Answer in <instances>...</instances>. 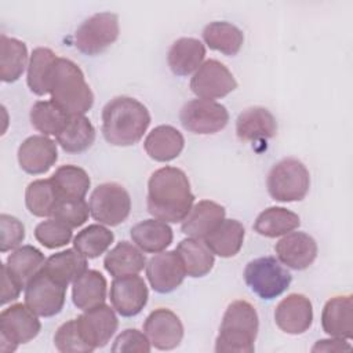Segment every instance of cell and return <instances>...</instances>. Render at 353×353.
Instances as JSON below:
<instances>
[{
	"label": "cell",
	"instance_id": "7a4b0ae2",
	"mask_svg": "<svg viewBox=\"0 0 353 353\" xmlns=\"http://www.w3.org/2000/svg\"><path fill=\"white\" fill-rule=\"evenodd\" d=\"M150 124L148 108L131 97H116L102 109V134L113 146L139 142Z\"/></svg>",
	"mask_w": 353,
	"mask_h": 353
},
{
	"label": "cell",
	"instance_id": "e575fe53",
	"mask_svg": "<svg viewBox=\"0 0 353 353\" xmlns=\"http://www.w3.org/2000/svg\"><path fill=\"white\" fill-rule=\"evenodd\" d=\"M95 141V128L85 116H70L65 128L57 135V142L68 153L85 152Z\"/></svg>",
	"mask_w": 353,
	"mask_h": 353
},
{
	"label": "cell",
	"instance_id": "9c48e42d",
	"mask_svg": "<svg viewBox=\"0 0 353 353\" xmlns=\"http://www.w3.org/2000/svg\"><path fill=\"white\" fill-rule=\"evenodd\" d=\"M88 205L95 221L106 226H117L130 215L131 199L121 185L106 182L92 190Z\"/></svg>",
	"mask_w": 353,
	"mask_h": 353
},
{
	"label": "cell",
	"instance_id": "ab89813d",
	"mask_svg": "<svg viewBox=\"0 0 353 353\" xmlns=\"http://www.w3.org/2000/svg\"><path fill=\"white\" fill-rule=\"evenodd\" d=\"M113 233L102 226V223L88 225L80 230L73 239V248L87 259H94L102 255L113 243Z\"/></svg>",
	"mask_w": 353,
	"mask_h": 353
},
{
	"label": "cell",
	"instance_id": "e0dca14e",
	"mask_svg": "<svg viewBox=\"0 0 353 353\" xmlns=\"http://www.w3.org/2000/svg\"><path fill=\"white\" fill-rule=\"evenodd\" d=\"M274 251L283 265L294 270H303L314 262L319 248L316 240L307 233L290 232L276 243Z\"/></svg>",
	"mask_w": 353,
	"mask_h": 353
},
{
	"label": "cell",
	"instance_id": "ac0fdd59",
	"mask_svg": "<svg viewBox=\"0 0 353 353\" xmlns=\"http://www.w3.org/2000/svg\"><path fill=\"white\" fill-rule=\"evenodd\" d=\"M274 321L285 334H303L313 323V307L310 299L302 294L287 295L276 306Z\"/></svg>",
	"mask_w": 353,
	"mask_h": 353
},
{
	"label": "cell",
	"instance_id": "277c9868",
	"mask_svg": "<svg viewBox=\"0 0 353 353\" xmlns=\"http://www.w3.org/2000/svg\"><path fill=\"white\" fill-rule=\"evenodd\" d=\"M259 320L255 307L247 301L232 302L222 317L215 339L218 353H252Z\"/></svg>",
	"mask_w": 353,
	"mask_h": 353
},
{
	"label": "cell",
	"instance_id": "74e56055",
	"mask_svg": "<svg viewBox=\"0 0 353 353\" xmlns=\"http://www.w3.org/2000/svg\"><path fill=\"white\" fill-rule=\"evenodd\" d=\"M57 55L47 47H37L33 50L29 65L26 81L32 92L36 95L48 94V84L52 66L57 61Z\"/></svg>",
	"mask_w": 353,
	"mask_h": 353
},
{
	"label": "cell",
	"instance_id": "bcb514c9",
	"mask_svg": "<svg viewBox=\"0 0 353 353\" xmlns=\"http://www.w3.org/2000/svg\"><path fill=\"white\" fill-rule=\"evenodd\" d=\"M1 273H3V291H1V305H6L11 301H15L21 291L22 287L15 281V279L8 273L6 266H1Z\"/></svg>",
	"mask_w": 353,
	"mask_h": 353
},
{
	"label": "cell",
	"instance_id": "d4e9b609",
	"mask_svg": "<svg viewBox=\"0 0 353 353\" xmlns=\"http://www.w3.org/2000/svg\"><path fill=\"white\" fill-rule=\"evenodd\" d=\"M103 266L113 277L138 274L146 266V258L137 245L120 241L105 255Z\"/></svg>",
	"mask_w": 353,
	"mask_h": 353
},
{
	"label": "cell",
	"instance_id": "60d3db41",
	"mask_svg": "<svg viewBox=\"0 0 353 353\" xmlns=\"http://www.w3.org/2000/svg\"><path fill=\"white\" fill-rule=\"evenodd\" d=\"M72 228L55 218L40 222L34 229L36 240L50 250L66 245L72 240Z\"/></svg>",
	"mask_w": 353,
	"mask_h": 353
},
{
	"label": "cell",
	"instance_id": "6da1fadb",
	"mask_svg": "<svg viewBox=\"0 0 353 353\" xmlns=\"http://www.w3.org/2000/svg\"><path fill=\"white\" fill-rule=\"evenodd\" d=\"M194 194L186 174L176 167L156 170L148 182L146 205L156 219L176 223L182 222L193 207Z\"/></svg>",
	"mask_w": 353,
	"mask_h": 353
},
{
	"label": "cell",
	"instance_id": "7dc6e473",
	"mask_svg": "<svg viewBox=\"0 0 353 353\" xmlns=\"http://www.w3.org/2000/svg\"><path fill=\"white\" fill-rule=\"evenodd\" d=\"M352 350V346L346 342V339L334 338L332 339H320L312 347V352H343Z\"/></svg>",
	"mask_w": 353,
	"mask_h": 353
},
{
	"label": "cell",
	"instance_id": "484cf974",
	"mask_svg": "<svg viewBox=\"0 0 353 353\" xmlns=\"http://www.w3.org/2000/svg\"><path fill=\"white\" fill-rule=\"evenodd\" d=\"M172 229L160 219H145L131 228V239L143 252L157 254L172 243Z\"/></svg>",
	"mask_w": 353,
	"mask_h": 353
},
{
	"label": "cell",
	"instance_id": "ba28073f",
	"mask_svg": "<svg viewBox=\"0 0 353 353\" xmlns=\"http://www.w3.org/2000/svg\"><path fill=\"white\" fill-rule=\"evenodd\" d=\"M119 37V17L113 12H98L87 18L74 33V46L84 55H98Z\"/></svg>",
	"mask_w": 353,
	"mask_h": 353
},
{
	"label": "cell",
	"instance_id": "83f0119b",
	"mask_svg": "<svg viewBox=\"0 0 353 353\" xmlns=\"http://www.w3.org/2000/svg\"><path fill=\"white\" fill-rule=\"evenodd\" d=\"M106 287V280L102 273L94 269H87L73 281L72 299L74 306L84 312L105 303Z\"/></svg>",
	"mask_w": 353,
	"mask_h": 353
},
{
	"label": "cell",
	"instance_id": "5bb4252c",
	"mask_svg": "<svg viewBox=\"0 0 353 353\" xmlns=\"http://www.w3.org/2000/svg\"><path fill=\"white\" fill-rule=\"evenodd\" d=\"M110 303L123 317H132L142 312L148 303L149 291L142 277L130 274L114 277L110 284Z\"/></svg>",
	"mask_w": 353,
	"mask_h": 353
},
{
	"label": "cell",
	"instance_id": "f35d334b",
	"mask_svg": "<svg viewBox=\"0 0 353 353\" xmlns=\"http://www.w3.org/2000/svg\"><path fill=\"white\" fill-rule=\"evenodd\" d=\"M70 116L52 101H37L30 109V123L43 135H58Z\"/></svg>",
	"mask_w": 353,
	"mask_h": 353
},
{
	"label": "cell",
	"instance_id": "1f68e13d",
	"mask_svg": "<svg viewBox=\"0 0 353 353\" xmlns=\"http://www.w3.org/2000/svg\"><path fill=\"white\" fill-rule=\"evenodd\" d=\"M43 269L68 287L87 270V258L74 248H69L47 258Z\"/></svg>",
	"mask_w": 353,
	"mask_h": 353
},
{
	"label": "cell",
	"instance_id": "f546056e",
	"mask_svg": "<svg viewBox=\"0 0 353 353\" xmlns=\"http://www.w3.org/2000/svg\"><path fill=\"white\" fill-rule=\"evenodd\" d=\"M44 262L46 258L40 250L33 245H22L14 250L3 265L15 281L25 288L30 279L44 266Z\"/></svg>",
	"mask_w": 353,
	"mask_h": 353
},
{
	"label": "cell",
	"instance_id": "7bdbcfd3",
	"mask_svg": "<svg viewBox=\"0 0 353 353\" xmlns=\"http://www.w3.org/2000/svg\"><path fill=\"white\" fill-rule=\"evenodd\" d=\"M90 214V205L84 199H61L52 212V218L74 229L85 223Z\"/></svg>",
	"mask_w": 353,
	"mask_h": 353
},
{
	"label": "cell",
	"instance_id": "d590c367",
	"mask_svg": "<svg viewBox=\"0 0 353 353\" xmlns=\"http://www.w3.org/2000/svg\"><path fill=\"white\" fill-rule=\"evenodd\" d=\"M61 200L51 178L36 179L30 182L25 192V204L34 216H52V212Z\"/></svg>",
	"mask_w": 353,
	"mask_h": 353
},
{
	"label": "cell",
	"instance_id": "52a82bcc",
	"mask_svg": "<svg viewBox=\"0 0 353 353\" xmlns=\"http://www.w3.org/2000/svg\"><path fill=\"white\" fill-rule=\"evenodd\" d=\"M41 328V323L26 305L15 303L4 309L0 314V350L11 353L18 345L34 339Z\"/></svg>",
	"mask_w": 353,
	"mask_h": 353
},
{
	"label": "cell",
	"instance_id": "b9f144b4",
	"mask_svg": "<svg viewBox=\"0 0 353 353\" xmlns=\"http://www.w3.org/2000/svg\"><path fill=\"white\" fill-rule=\"evenodd\" d=\"M54 345L62 353H88L94 349L83 339L76 319L63 323L54 335Z\"/></svg>",
	"mask_w": 353,
	"mask_h": 353
},
{
	"label": "cell",
	"instance_id": "8d00e7d4",
	"mask_svg": "<svg viewBox=\"0 0 353 353\" xmlns=\"http://www.w3.org/2000/svg\"><path fill=\"white\" fill-rule=\"evenodd\" d=\"M51 181L61 199H84L91 185L88 174L73 164L57 168Z\"/></svg>",
	"mask_w": 353,
	"mask_h": 353
},
{
	"label": "cell",
	"instance_id": "30bf717a",
	"mask_svg": "<svg viewBox=\"0 0 353 353\" xmlns=\"http://www.w3.org/2000/svg\"><path fill=\"white\" fill-rule=\"evenodd\" d=\"M66 298V285L50 276L43 268L25 287V305L40 317L58 314Z\"/></svg>",
	"mask_w": 353,
	"mask_h": 353
},
{
	"label": "cell",
	"instance_id": "603a6c76",
	"mask_svg": "<svg viewBox=\"0 0 353 353\" xmlns=\"http://www.w3.org/2000/svg\"><path fill=\"white\" fill-rule=\"evenodd\" d=\"M205 57L204 44L194 37H181L168 50L167 61L171 72L176 76H189L196 72Z\"/></svg>",
	"mask_w": 353,
	"mask_h": 353
},
{
	"label": "cell",
	"instance_id": "f6af8a7d",
	"mask_svg": "<svg viewBox=\"0 0 353 353\" xmlns=\"http://www.w3.org/2000/svg\"><path fill=\"white\" fill-rule=\"evenodd\" d=\"M152 345L145 335L137 328H127L113 342L112 352L121 353V352H139V353H149Z\"/></svg>",
	"mask_w": 353,
	"mask_h": 353
},
{
	"label": "cell",
	"instance_id": "4dcf8cb0",
	"mask_svg": "<svg viewBox=\"0 0 353 353\" xmlns=\"http://www.w3.org/2000/svg\"><path fill=\"white\" fill-rule=\"evenodd\" d=\"M175 251L179 254L186 274L190 277H203L208 274L214 266V254L201 239L188 237L176 245Z\"/></svg>",
	"mask_w": 353,
	"mask_h": 353
},
{
	"label": "cell",
	"instance_id": "8992f818",
	"mask_svg": "<svg viewBox=\"0 0 353 353\" xmlns=\"http://www.w3.org/2000/svg\"><path fill=\"white\" fill-rule=\"evenodd\" d=\"M292 276L274 256H261L247 263L244 281L261 299H274L291 284Z\"/></svg>",
	"mask_w": 353,
	"mask_h": 353
},
{
	"label": "cell",
	"instance_id": "ee69618b",
	"mask_svg": "<svg viewBox=\"0 0 353 353\" xmlns=\"http://www.w3.org/2000/svg\"><path fill=\"white\" fill-rule=\"evenodd\" d=\"M0 230H1V240H0V251L7 252L10 250L17 248L25 239V226L22 222L8 214L0 215Z\"/></svg>",
	"mask_w": 353,
	"mask_h": 353
},
{
	"label": "cell",
	"instance_id": "3957f363",
	"mask_svg": "<svg viewBox=\"0 0 353 353\" xmlns=\"http://www.w3.org/2000/svg\"><path fill=\"white\" fill-rule=\"evenodd\" d=\"M48 94L69 116H84L94 103V94L81 69L68 58H57L48 84Z\"/></svg>",
	"mask_w": 353,
	"mask_h": 353
},
{
	"label": "cell",
	"instance_id": "f1b7e54d",
	"mask_svg": "<svg viewBox=\"0 0 353 353\" xmlns=\"http://www.w3.org/2000/svg\"><path fill=\"white\" fill-rule=\"evenodd\" d=\"M28 66L26 44L18 39L0 36V79L4 83L17 81Z\"/></svg>",
	"mask_w": 353,
	"mask_h": 353
},
{
	"label": "cell",
	"instance_id": "44dd1931",
	"mask_svg": "<svg viewBox=\"0 0 353 353\" xmlns=\"http://www.w3.org/2000/svg\"><path fill=\"white\" fill-rule=\"evenodd\" d=\"M225 214L226 211L221 204L211 200H201L190 208L182 221L181 230L188 237L203 240L225 219Z\"/></svg>",
	"mask_w": 353,
	"mask_h": 353
},
{
	"label": "cell",
	"instance_id": "cb8c5ba5",
	"mask_svg": "<svg viewBox=\"0 0 353 353\" xmlns=\"http://www.w3.org/2000/svg\"><path fill=\"white\" fill-rule=\"evenodd\" d=\"M185 146L183 135L172 125H157L145 138L143 148L150 159L165 163L176 159Z\"/></svg>",
	"mask_w": 353,
	"mask_h": 353
},
{
	"label": "cell",
	"instance_id": "7c38bea8",
	"mask_svg": "<svg viewBox=\"0 0 353 353\" xmlns=\"http://www.w3.org/2000/svg\"><path fill=\"white\" fill-rule=\"evenodd\" d=\"M236 88L237 81L232 72L216 59L203 62L190 80L192 92L200 99L223 98Z\"/></svg>",
	"mask_w": 353,
	"mask_h": 353
},
{
	"label": "cell",
	"instance_id": "836d02e7",
	"mask_svg": "<svg viewBox=\"0 0 353 353\" xmlns=\"http://www.w3.org/2000/svg\"><path fill=\"white\" fill-rule=\"evenodd\" d=\"M299 225L298 214L284 207H269L256 216L254 230L265 237H279L294 232Z\"/></svg>",
	"mask_w": 353,
	"mask_h": 353
},
{
	"label": "cell",
	"instance_id": "9a60e30c",
	"mask_svg": "<svg viewBox=\"0 0 353 353\" xmlns=\"http://www.w3.org/2000/svg\"><path fill=\"white\" fill-rule=\"evenodd\" d=\"M76 321L83 339L92 349L103 347L119 327V320L114 310L105 303L84 310V313L80 314Z\"/></svg>",
	"mask_w": 353,
	"mask_h": 353
},
{
	"label": "cell",
	"instance_id": "4fadbf2b",
	"mask_svg": "<svg viewBox=\"0 0 353 353\" xmlns=\"http://www.w3.org/2000/svg\"><path fill=\"white\" fill-rule=\"evenodd\" d=\"M145 268L150 287L159 294H168L176 290L186 276L183 262L175 250L157 252L148 261Z\"/></svg>",
	"mask_w": 353,
	"mask_h": 353
},
{
	"label": "cell",
	"instance_id": "7402d4cb",
	"mask_svg": "<svg viewBox=\"0 0 353 353\" xmlns=\"http://www.w3.org/2000/svg\"><path fill=\"white\" fill-rule=\"evenodd\" d=\"M277 123L274 116L262 106H252L243 110L236 120V134L241 141H263L274 137Z\"/></svg>",
	"mask_w": 353,
	"mask_h": 353
},
{
	"label": "cell",
	"instance_id": "d6a6232c",
	"mask_svg": "<svg viewBox=\"0 0 353 353\" xmlns=\"http://www.w3.org/2000/svg\"><path fill=\"white\" fill-rule=\"evenodd\" d=\"M203 39L211 50L233 57L241 50L244 34L236 25L230 22L215 21L204 28Z\"/></svg>",
	"mask_w": 353,
	"mask_h": 353
},
{
	"label": "cell",
	"instance_id": "5b68a950",
	"mask_svg": "<svg viewBox=\"0 0 353 353\" xmlns=\"http://www.w3.org/2000/svg\"><path fill=\"white\" fill-rule=\"evenodd\" d=\"M266 185L269 194L277 201H301L309 192L310 175L302 161L290 157L272 167Z\"/></svg>",
	"mask_w": 353,
	"mask_h": 353
},
{
	"label": "cell",
	"instance_id": "2e32d148",
	"mask_svg": "<svg viewBox=\"0 0 353 353\" xmlns=\"http://www.w3.org/2000/svg\"><path fill=\"white\" fill-rule=\"evenodd\" d=\"M143 332L152 346L159 350H171L179 346L183 338L181 319L170 309L153 310L143 323Z\"/></svg>",
	"mask_w": 353,
	"mask_h": 353
},
{
	"label": "cell",
	"instance_id": "d6986e66",
	"mask_svg": "<svg viewBox=\"0 0 353 353\" xmlns=\"http://www.w3.org/2000/svg\"><path fill=\"white\" fill-rule=\"evenodd\" d=\"M57 143L46 135H32L18 148V163L30 175L46 174L57 161Z\"/></svg>",
	"mask_w": 353,
	"mask_h": 353
},
{
	"label": "cell",
	"instance_id": "4316f807",
	"mask_svg": "<svg viewBox=\"0 0 353 353\" xmlns=\"http://www.w3.org/2000/svg\"><path fill=\"white\" fill-rule=\"evenodd\" d=\"M244 234V226L239 221L223 219L203 240L214 255H218L221 258H230L241 250Z\"/></svg>",
	"mask_w": 353,
	"mask_h": 353
},
{
	"label": "cell",
	"instance_id": "8fae6325",
	"mask_svg": "<svg viewBox=\"0 0 353 353\" xmlns=\"http://www.w3.org/2000/svg\"><path fill=\"white\" fill-rule=\"evenodd\" d=\"M179 120L186 131L207 135L215 134L226 127L229 112L219 102L197 98L182 106Z\"/></svg>",
	"mask_w": 353,
	"mask_h": 353
},
{
	"label": "cell",
	"instance_id": "ffe728a7",
	"mask_svg": "<svg viewBox=\"0 0 353 353\" xmlns=\"http://www.w3.org/2000/svg\"><path fill=\"white\" fill-rule=\"evenodd\" d=\"M321 325L334 338H353V299L352 295L334 296L327 301L321 312Z\"/></svg>",
	"mask_w": 353,
	"mask_h": 353
}]
</instances>
